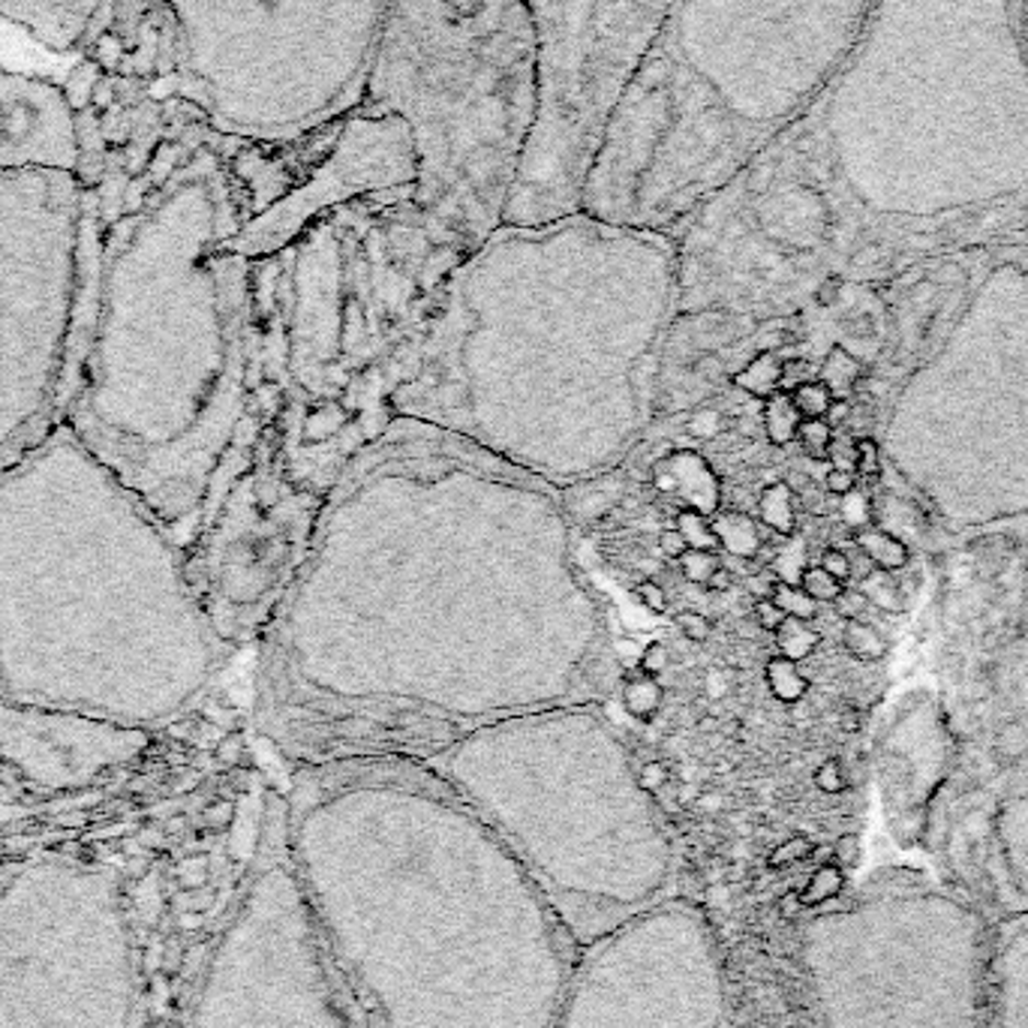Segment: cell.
Masks as SVG:
<instances>
[{
	"label": "cell",
	"mask_w": 1028,
	"mask_h": 1028,
	"mask_svg": "<svg viewBox=\"0 0 1028 1028\" xmlns=\"http://www.w3.org/2000/svg\"><path fill=\"white\" fill-rule=\"evenodd\" d=\"M370 1028H553L581 947L479 812L419 779H328L286 815Z\"/></svg>",
	"instance_id": "6da1fadb"
},
{
	"label": "cell",
	"mask_w": 1028,
	"mask_h": 1028,
	"mask_svg": "<svg viewBox=\"0 0 1028 1028\" xmlns=\"http://www.w3.org/2000/svg\"><path fill=\"white\" fill-rule=\"evenodd\" d=\"M1028 187V0H878L864 36L724 196L783 253L852 210L900 214Z\"/></svg>",
	"instance_id": "7a4b0ae2"
},
{
	"label": "cell",
	"mask_w": 1028,
	"mask_h": 1028,
	"mask_svg": "<svg viewBox=\"0 0 1028 1028\" xmlns=\"http://www.w3.org/2000/svg\"><path fill=\"white\" fill-rule=\"evenodd\" d=\"M878 0H671L619 96L581 210L674 229L833 82Z\"/></svg>",
	"instance_id": "3957f363"
},
{
	"label": "cell",
	"mask_w": 1028,
	"mask_h": 1028,
	"mask_svg": "<svg viewBox=\"0 0 1028 1028\" xmlns=\"http://www.w3.org/2000/svg\"><path fill=\"white\" fill-rule=\"evenodd\" d=\"M388 3L115 0L94 52L222 139L286 145L362 108Z\"/></svg>",
	"instance_id": "277c9868"
},
{
	"label": "cell",
	"mask_w": 1028,
	"mask_h": 1028,
	"mask_svg": "<svg viewBox=\"0 0 1028 1028\" xmlns=\"http://www.w3.org/2000/svg\"><path fill=\"white\" fill-rule=\"evenodd\" d=\"M541 103V48L524 0H391L364 105L412 133V202L469 250L505 220Z\"/></svg>",
	"instance_id": "5b68a950"
},
{
	"label": "cell",
	"mask_w": 1028,
	"mask_h": 1028,
	"mask_svg": "<svg viewBox=\"0 0 1028 1028\" xmlns=\"http://www.w3.org/2000/svg\"><path fill=\"white\" fill-rule=\"evenodd\" d=\"M467 797L578 947L671 900L677 857L638 776L605 764H476Z\"/></svg>",
	"instance_id": "8992f818"
},
{
	"label": "cell",
	"mask_w": 1028,
	"mask_h": 1028,
	"mask_svg": "<svg viewBox=\"0 0 1028 1028\" xmlns=\"http://www.w3.org/2000/svg\"><path fill=\"white\" fill-rule=\"evenodd\" d=\"M803 962L824 1028H986L990 945L935 893H876L815 914Z\"/></svg>",
	"instance_id": "52a82bcc"
},
{
	"label": "cell",
	"mask_w": 1028,
	"mask_h": 1028,
	"mask_svg": "<svg viewBox=\"0 0 1028 1028\" xmlns=\"http://www.w3.org/2000/svg\"><path fill=\"white\" fill-rule=\"evenodd\" d=\"M541 48V103L505 220L536 226L581 210L619 96L671 0H524Z\"/></svg>",
	"instance_id": "ba28073f"
},
{
	"label": "cell",
	"mask_w": 1028,
	"mask_h": 1028,
	"mask_svg": "<svg viewBox=\"0 0 1028 1028\" xmlns=\"http://www.w3.org/2000/svg\"><path fill=\"white\" fill-rule=\"evenodd\" d=\"M193 1028H370L307 902L286 815L262 830L256 866L202 974Z\"/></svg>",
	"instance_id": "9c48e42d"
},
{
	"label": "cell",
	"mask_w": 1028,
	"mask_h": 1028,
	"mask_svg": "<svg viewBox=\"0 0 1028 1028\" xmlns=\"http://www.w3.org/2000/svg\"><path fill=\"white\" fill-rule=\"evenodd\" d=\"M724 971L707 914L659 902L578 950L553 1028H722Z\"/></svg>",
	"instance_id": "30bf717a"
},
{
	"label": "cell",
	"mask_w": 1028,
	"mask_h": 1028,
	"mask_svg": "<svg viewBox=\"0 0 1028 1028\" xmlns=\"http://www.w3.org/2000/svg\"><path fill=\"white\" fill-rule=\"evenodd\" d=\"M235 163L250 196V220L232 241L241 256L281 250L331 210L419 181L410 127L367 105L286 145L238 141Z\"/></svg>",
	"instance_id": "8fae6325"
},
{
	"label": "cell",
	"mask_w": 1028,
	"mask_h": 1028,
	"mask_svg": "<svg viewBox=\"0 0 1028 1028\" xmlns=\"http://www.w3.org/2000/svg\"><path fill=\"white\" fill-rule=\"evenodd\" d=\"M91 165L88 117L67 88L31 72L0 70V175L72 172Z\"/></svg>",
	"instance_id": "7c38bea8"
},
{
	"label": "cell",
	"mask_w": 1028,
	"mask_h": 1028,
	"mask_svg": "<svg viewBox=\"0 0 1028 1028\" xmlns=\"http://www.w3.org/2000/svg\"><path fill=\"white\" fill-rule=\"evenodd\" d=\"M112 7L115 0H0V19L52 52L91 55L108 31Z\"/></svg>",
	"instance_id": "4fadbf2b"
},
{
	"label": "cell",
	"mask_w": 1028,
	"mask_h": 1028,
	"mask_svg": "<svg viewBox=\"0 0 1028 1028\" xmlns=\"http://www.w3.org/2000/svg\"><path fill=\"white\" fill-rule=\"evenodd\" d=\"M986 1028H1028V933L1010 935L993 950Z\"/></svg>",
	"instance_id": "5bb4252c"
},
{
	"label": "cell",
	"mask_w": 1028,
	"mask_h": 1028,
	"mask_svg": "<svg viewBox=\"0 0 1028 1028\" xmlns=\"http://www.w3.org/2000/svg\"><path fill=\"white\" fill-rule=\"evenodd\" d=\"M667 469V488L683 496L686 493V505L683 509H698L704 514H713L719 505V481L710 472V464L695 452H677L665 464Z\"/></svg>",
	"instance_id": "9a60e30c"
},
{
	"label": "cell",
	"mask_w": 1028,
	"mask_h": 1028,
	"mask_svg": "<svg viewBox=\"0 0 1028 1028\" xmlns=\"http://www.w3.org/2000/svg\"><path fill=\"white\" fill-rule=\"evenodd\" d=\"M710 521H713L716 536H719V545L728 553H734L740 560H752V557H758L761 545H764V538H761L758 524L743 512H719L710 514Z\"/></svg>",
	"instance_id": "2e32d148"
},
{
	"label": "cell",
	"mask_w": 1028,
	"mask_h": 1028,
	"mask_svg": "<svg viewBox=\"0 0 1028 1028\" xmlns=\"http://www.w3.org/2000/svg\"><path fill=\"white\" fill-rule=\"evenodd\" d=\"M854 545H857V550L866 553L869 562H872L876 569H881V572H900V569H905L909 560H912L909 545L876 524L866 526V529H857V533H854Z\"/></svg>",
	"instance_id": "e0dca14e"
},
{
	"label": "cell",
	"mask_w": 1028,
	"mask_h": 1028,
	"mask_svg": "<svg viewBox=\"0 0 1028 1028\" xmlns=\"http://www.w3.org/2000/svg\"><path fill=\"white\" fill-rule=\"evenodd\" d=\"M731 386L761 400L776 395L783 388V362H779V355L773 350H761L758 355H752L746 367L731 376Z\"/></svg>",
	"instance_id": "ac0fdd59"
},
{
	"label": "cell",
	"mask_w": 1028,
	"mask_h": 1028,
	"mask_svg": "<svg viewBox=\"0 0 1028 1028\" xmlns=\"http://www.w3.org/2000/svg\"><path fill=\"white\" fill-rule=\"evenodd\" d=\"M761 524L773 529L776 536L791 538L797 529V500L795 488L788 481H773L758 496Z\"/></svg>",
	"instance_id": "d6986e66"
},
{
	"label": "cell",
	"mask_w": 1028,
	"mask_h": 1028,
	"mask_svg": "<svg viewBox=\"0 0 1028 1028\" xmlns=\"http://www.w3.org/2000/svg\"><path fill=\"white\" fill-rule=\"evenodd\" d=\"M821 382L830 388V395L836 400H848L854 395V388L860 386L864 379V364L854 358L852 352H845L842 346H833L827 352V358L821 364Z\"/></svg>",
	"instance_id": "ffe728a7"
},
{
	"label": "cell",
	"mask_w": 1028,
	"mask_h": 1028,
	"mask_svg": "<svg viewBox=\"0 0 1028 1028\" xmlns=\"http://www.w3.org/2000/svg\"><path fill=\"white\" fill-rule=\"evenodd\" d=\"M761 419H764V433H767V439H770L773 445H779V448L788 443H795L797 427H800V421H803L800 419V412L795 410V403H791V395L783 391V388L764 400V415H761Z\"/></svg>",
	"instance_id": "44dd1931"
},
{
	"label": "cell",
	"mask_w": 1028,
	"mask_h": 1028,
	"mask_svg": "<svg viewBox=\"0 0 1028 1028\" xmlns=\"http://www.w3.org/2000/svg\"><path fill=\"white\" fill-rule=\"evenodd\" d=\"M764 677L770 686L773 698L783 704H797L803 701V695L809 692V679L800 671V662H791L785 655H773L767 667H764Z\"/></svg>",
	"instance_id": "7402d4cb"
},
{
	"label": "cell",
	"mask_w": 1028,
	"mask_h": 1028,
	"mask_svg": "<svg viewBox=\"0 0 1028 1028\" xmlns=\"http://www.w3.org/2000/svg\"><path fill=\"white\" fill-rule=\"evenodd\" d=\"M622 707H626V713L635 716V719H641V722H650L655 719V713L662 710V701H665V689L659 686V677H647V674H638V677L626 679V686H622Z\"/></svg>",
	"instance_id": "603a6c76"
},
{
	"label": "cell",
	"mask_w": 1028,
	"mask_h": 1028,
	"mask_svg": "<svg viewBox=\"0 0 1028 1028\" xmlns=\"http://www.w3.org/2000/svg\"><path fill=\"white\" fill-rule=\"evenodd\" d=\"M842 643L845 650L860 659V662H881L888 659V641L881 638V631L872 629L864 619H845L842 626Z\"/></svg>",
	"instance_id": "cb8c5ba5"
},
{
	"label": "cell",
	"mask_w": 1028,
	"mask_h": 1028,
	"mask_svg": "<svg viewBox=\"0 0 1028 1028\" xmlns=\"http://www.w3.org/2000/svg\"><path fill=\"white\" fill-rule=\"evenodd\" d=\"M776 635V647H779V655L785 659H791V662H803L809 655L815 653V647L821 643V635L815 629H809V622L803 619L788 617L779 626V629L773 631Z\"/></svg>",
	"instance_id": "d4e9b609"
},
{
	"label": "cell",
	"mask_w": 1028,
	"mask_h": 1028,
	"mask_svg": "<svg viewBox=\"0 0 1028 1028\" xmlns=\"http://www.w3.org/2000/svg\"><path fill=\"white\" fill-rule=\"evenodd\" d=\"M893 572H881L876 569L872 574H866L864 581H857V590L864 593L869 605H876L884 614H902L905 610V596H902L900 584L890 578Z\"/></svg>",
	"instance_id": "484cf974"
},
{
	"label": "cell",
	"mask_w": 1028,
	"mask_h": 1028,
	"mask_svg": "<svg viewBox=\"0 0 1028 1028\" xmlns=\"http://www.w3.org/2000/svg\"><path fill=\"white\" fill-rule=\"evenodd\" d=\"M677 533L686 538V545L689 550H707V553H716V550H722L719 545V536H716L713 521H710V514L698 512V509H679L677 512Z\"/></svg>",
	"instance_id": "4316f807"
},
{
	"label": "cell",
	"mask_w": 1028,
	"mask_h": 1028,
	"mask_svg": "<svg viewBox=\"0 0 1028 1028\" xmlns=\"http://www.w3.org/2000/svg\"><path fill=\"white\" fill-rule=\"evenodd\" d=\"M770 598L785 610V617L803 619V622H812V619L819 617V602L809 596L800 584H783V581H776Z\"/></svg>",
	"instance_id": "83f0119b"
},
{
	"label": "cell",
	"mask_w": 1028,
	"mask_h": 1028,
	"mask_svg": "<svg viewBox=\"0 0 1028 1028\" xmlns=\"http://www.w3.org/2000/svg\"><path fill=\"white\" fill-rule=\"evenodd\" d=\"M788 395H791V403H795V410L800 412V419H824L830 403L836 400L821 379H809V382L797 386L795 391H788Z\"/></svg>",
	"instance_id": "f1b7e54d"
},
{
	"label": "cell",
	"mask_w": 1028,
	"mask_h": 1028,
	"mask_svg": "<svg viewBox=\"0 0 1028 1028\" xmlns=\"http://www.w3.org/2000/svg\"><path fill=\"white\" fill-rule=\"evenodd\" d=\"M797 443L812 460H830V445H833V427L824 419H803L797 427Z\"/></svg>",
	"instance_id": "f546056e"
},
{
	"label": "cell",
	"mask_w": 1028,
	"mask_h": 1028,
	"mask_svg": "<svg viewBox=\"0 0 1028 1028\" xmlns=\"http://www.w3.org/2000/svg\"><path fill=\"white\" fill-rule=\"evenodd\" d=\"M773 572L779 574L776 581H783V584H800V574L807 572V545H803V538L791 536V545H785L776 562H773Z\"/></svg>",
	"instance_id": "4dcf8cb0"
},
{
	"label": "cell",
	"mask_w": 1028,
	"mask_h": 1028,
	"mask_svg": "<svg viewBox=\"0 0 1028 1028\" xmlns=\"http://www.w3.org/2000/svg\"><path fill=\"white\" fill-rule=\"evenodd\" d=\"M800 586H803L819 605L821 602H830V605H833V602L839 598L842 590H845V584L836 581L830 572H824L821 566H807V572L800 574Z\"/></svg>",
	"instance_id": "1f68e13d"
},
{
	"label": "cell",
	"mask_w": 1028,
	"mask_h": 1028,
	"mask_svg": "<svg viewBox=\"0 0 1028 1028\" xmlns=\"http://www.w3.org/2000/svg\"><path fill=\"white\" fill-rule=\"evenodd\" d=\"M839 512L845 526L852 529V536L857 529L872 526V500H869L864 491H857V488H854L852 493L839 496Z\"/></svg>",
	"instance_id": "d6a6232c"
},
{
	"label": "cell",
	"mask_w": 1028,
	"mask_h": 1028,
	"mask_svg": "<svg viewBox=\"0 0 1028 1028\" xmlns=\"http://www.w3.org/2000/svg\"><path fill=\"white\" fill-rule=\"evenodd\" d=\"M854 472H857V479L866 481H876L881 476V448H878L876 439H869V436L854 439Z\"/></svg>",
	"instance_id": "836d02e7"
},
{
	"label": "cell",
	"mask_w": 1028,
	"mask_h": 1028,
	"mask_svg": "<svg viewBox=\"0 0 1028 1028\" xmlns=\"http://www.w3.org/2000/svg\"><path fill=\"white\" fill-rule=\"evenodd\" d=\"M716 569H719V560H716V553H707V550H686L679 557V572L689 584H707V578Z\"/></svg>",
	"instance_id": "e575fe53"
},
{
	"label": "cell",
	"mask_w": 1028,
	"mask_h": 1028,
	"mask_svg": "<svg viewBox=\"0 0 1028 1028\" xmlns=\"http://www.w3.org/2000/svg\"><path fill=\"white\" fill-rule=\"evenodd\" d=\"M674 626L689 643H707L713 635V622H710V617H704L701 610H677Z\"/></svg>",
	"instance_id": "d590c367"
},
{
	"label": "cell",
	"mask_w": 1028,
	"mask_h": 1028,
	"mask_svg": "<svg viewBox=\"0 0 1028 1028\" xmlns=\"http://www.w3.org/2000/svg\"><path fill=\"white\" fill-rule=\"evenodd\" d=\"M995 752L1002 755V758L1014 761L1019 755H1026L1028 752V731L1019 722H1010L1002 728V734L995 740Z\"/></svg>",
	"instance_id": "8d00e7d4"
},
{
	"label": "cell",
	"mask_w": 1028,
	"mask_h": 1028,
	"mask_svg": "<svg viewBox=\"0 0 1028 1028\" xmlns=\"http://www.w3.org/2000/svg\"><path fill=\"white\" fill-rule=\"evenodd\" d=\"M667 667H671V650H667V643L662 641H650L641 650V659H638V671L647 674V677H662Z\"/></svg>",
	"instance_id": "74e56055"
},
{
	"label": "cell",
	"mask_w": 1028,
	"mask_h": 1028,
	"mask_svg": "<svg viewBox=\"0 0 1028 1028\" xmlns=\"http://www.w3.org/2000/svg\"><path fill=\"white\" fill-rule=\"evenodd\" d=\"M635 596H638V602H641L643 608L650 610V614L665 617L667 610H671V602H667L665 590H662V584L653 581V578H647V581H641V584L635 586Z\"/></svg>",
	"instance_id": "f35d334b"
},
{
	"label": "cell",
	"mask_w": 1028,
	"mask_h": 1028,
	"mask_svg": "<svg viewBox=\"0 0 1028 1028\" xmlns=\"http://www.w3.org/2000/svg\"><path fill=\"white\" fill-rule=\"evenodd\" d=\"M338 412H340V407H325V410L313 412L305 424L307 439H325V436H331L334 431H340L343 419H334Z\"/></svg>",
	"instance_id": "ab89813d"
},
{
	"label": "cell",
	"mask_w": 1028,
	"mask_h": 1028,
	"mask_svg": "<svg viewBox=\"0 0 1028 1028\" xmlns=\"http://www.w3.org/2000/svg\"><path fill=\"white\" fill-rule=\"evenodd\" d=\"M752 619H755V626H758L761 631H770L773 635V631L779 629L788 617H785V610L779 608L770 596H764L755 602V614H752Z\"/></svg>",
	"instance_id": "60d3db41"
},
{
	"label": "cell",
	"mask_w": 1028,
	"mask_h": 1028,
	"mask_svg": "<svg viewBox=\"0 0 1028 1028\" xmlns=\"http://www.w3.org/2000/svg\"><path fill=\"white\" fill-rule=\"evenodd\" d=\"M809 379H819V376H815L807 358H788V362H783V391H795L797 386H803Z\"/></svg>",
	"instance_id": "b9f144b4"
},
{
	"label": "cell",
	"mask_w": 1028,
	"mask_h": 1028,
	"mask_svg": "<svg viewBox=\"0 0 1028 1028\" xmlns=\"http://www.w3.org/2000/svg\"><path fill=\"white\" fill-rule=\"evenodd\" d=\"M815 785H819L821 791H827V795H839L842 788H845V773H842L839 761H824L819 770H815Z\"/></svg>",
	"instance_id": "7bdbcfd3"
},
{
	"label": "cell",
	"mask_w": 1028,
	"mask_h": 1028,
	"mask_svg": "<svg viewBox=\"0 0 1028 1028\" xmlns=\"http://www.w3.org/2000/svg\"><path fill=\"white\" fill-rule=\"evenodd\" d=\"M719 431H722V415L716 410L695 412L689 419V424H686V433H689V436H698V439L716 436Z\"/></svg>",
	"instance_id": "ee69618b"
},
{
	"label": "cell",
	"mask_w": 1028,
	"mask_h": 1028,
	"mask_svg": "<svg viewBox=\"0 0 1028 1028\" xmlns=\"http://www.w3.org/2000/svg\"><path fill=\"white\" fill-rule=\"evenodd\" d=\"M819 566L824 569V572L833 574L836 581H842V584H845V581L852 578V557H848V553H845V550H839V548L824 550V553H821Z\"/></svg>",
	"instance_id": "f6af8a7d"
},
{
	"label": "cell",
	"mask_w": 1028,
	"mask_h": 1028,
	"mask_svg": "<svg viewBox=\"0 0 1028 1028\" xmlns=\"http://www.w3.org/2000/svg\"><path fill=\"white\" fill-rule=\"evenodd\" d=\"M854 488H857V472H854V469L833 467L827 476H824V491H827L830 496H836V500L845 496V493H852Z\"/></svg>",
	"instance_id": "bcb514c9"
},
{
	"label": "cell",
	"mask_w": 1028,
	"mask_h": 1028,
	"mask_svg": "<svg viewBox=\"0 0 1028 1028\" xmlns=\"http://www.w3.org/2000/svg\"><path fill=\"white\" fill-rule=\"evenodd\" d=\"M842 890V872L839 869H821L815 881H812V900H830V896H836Z\"/></svg>",
	"instance_id": "7dc6e473"
},
{
	"label": "cell",
	"mask_w": 1028,
	"mask_h": 1028,
	"mask_svg": "<svg viewBox=\"0 0 1028 1028\" xmlns=\"http://www.w3.org/2000/svg\"><path fill=\"white\" fill-rule=\"evenodd\" d=\"M833 605H836V610H839L845 619H860V608H866L869 602H866V596L857 590V586H845Z\"/></svg>",
	"instance_id": "c3c4849f"
},
{
	"label": "cell",
	"mask_w": 1028,
	"mask_h": 1028,
	"mask_svg": "<svg viewBox=\"0 0 1028 1028\" xmlns=\"http://www.w3.org/2000/svg\"><path fill=\"white\" fill-rule=\"evenodd\" d=\"M665 779H667L665 764H659V761H653V764H643L641 770H638V788H641V791H647V795L659 791Z\"/></svg>",
	"instance_id": "681fc988"
},
{
	"label": "cell",
	"mask_w": 1028,
	"mask_h": 1028,
	"mask_svg": "<svg viewBox=\"0 0 1028 1028\" xmlns=\"http://www.w3.org/2000/svg\"><path fill=\"white\" fill-rule=\"evenodd\" d=\"M659 550L665 553L667 560H679V557L689 550V545H686V538L677 533V526H671V529H662V533H659Z\"/></svg>",
	"instance_id": "f907efd6"
},
{
	"label": "cell",
	"mask_w": 1028,
	"mask_h": 1028,
	"mask_svg": "<svg viewBox=\"0 0 1028 1028\" xmlns=\"http://www.w3.org/2000/svg\"><path fill=\"white\" fill-rule=\"evenodd\" d=\"M839 295H842V277L839 274H827V277L815 286V305L833 307L836 301H839Z\"/></svg>",
	"instance_id": "816d5d0a"
},
{
	"label": "cell",
	"mask_w": 1028,
	"mask_h": 1028,
	"mask_svg": "<svg viewBox=\"0 0 1028 1028\" xmlns=\"http://www.w3.org/2000/svg\"><path fill=\"white\" fill-rule=\"evenodd\" d=\"M722 370H724V364L716 352H707V355H701V358L695 362V374L707 376V379H719Z\"/></svg>",
	"instance_id": "f5cc1de1"
},
{
	"label": "cell",
	"mask_w": 1028,
	"mask_h": 1028,
	"mask_svg": "<svg viewBox=\"0 0 1028 1028\" xmlns=\"http://www.w3.org/2000/svg\"><path fill=\"white\" fill-rule=\"evenodd\" d=\"M704 586L713 590V593H728V590L734 586V574H731V569H724L722 562H719V569L707 578V584Z\"/></svg>",
	"instance_id": "db71d44e"
},
{
	"label": "cell",
	"mask_w": 1028,
	"mask_h": 1028,
	"mask_svg": "<svg viewBox=\"0 0 1028 1028\" xmlns=\"http://www.w3.org/2000/svg\"><path fill=\"white\" fill-rule=\"evenodd\" d=\"M848 419H852V403H848V400H833L827 415H824V421H827L830 427H839V424H845Z\"/></svg>",
	"instance_id": "11a10c76"
},
{
	"label": "cell",
	"mask_w": 1028,
	"mask_h": 1028,
	"mask_svg": "<svg viewBox=\"0 0 1028 1028\" xmlns=\"http://www.w3.org/2000/svg\"><path fill=\"white\" fill-rule=\"evenodd\" d=\"M836 854H839V860H845L848 866L857 864V857H860V842H857V836H842L839 845H836Z\"/></svg>",
	"instance_id": "9f6ffc18"
},
{
	"label": "cell",
	"mask_w": 1028,
	"mask_h": 1028,
	"mask_svg": "<svg viewBox=\"0 0 1028 1028\" xmlns=\"http://www.w3.org/2000/svg\"><path fill=\"white\" fill-rule=\"evenodd\" d=\"M857 728H860V716L854 713V710H848V713L842 716V731H848V734H854Z\"/></svg>",
	"instance_id": "6f0895ef"
},
{
	"label": "cell",
	"mask_w": 1028,
	"mask_h": 1028,
	"mask_svg": "<svg viewBox=\"0 0 1028 1028\" xmlns=\"http://www.w3.org/2000/svg\"><path fill=\"white\" fill-rule=\"evenodd\" d=\"M716 728H719V716H716V713L701 716V722H698V731H716Z\"/></svg>",
	"instance_id": "680465c9"
}]
</instances>
